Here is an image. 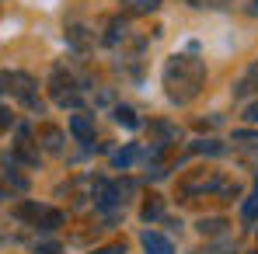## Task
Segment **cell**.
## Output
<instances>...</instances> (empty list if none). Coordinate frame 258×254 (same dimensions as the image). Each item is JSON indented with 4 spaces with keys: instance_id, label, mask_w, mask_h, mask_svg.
<instances>
[{
    "instance_id": "obj_14",
    "label": "cell",
    "mask_w": 258,
    "mask_h": 254,
    "mask_svg": "<svg viewBox=\"0 0 258 254\" xmlns=\"http://www.w3.org/2000/svg\"><path fill=\"white\" fill-rule=\"evenodd\" d=\"M59 223H63V212H56V209H45L42 219H39V226H42V230H56Z\"/></svg>"
},
{
    "instance_id": "obj_13",
    "label": "cell",
    "mask_w": 258,
    "mask_h": 254,
    "mask_svg": "<svg viewBox=\"0 0 258 254\" xmlns=\"http://www.w3.org/2000/svg\"><path fill=\"white\" fill-rule=\"evenodd\" d=\"M18 216H21V219H35V223H39V219H42V212H45V206H35V202H25V206H18Z\"/></svg>"
},
{
    "instance_id": "obj_25",
    "label": "cell",
    "mask_w": 258,
    "mask_h": 254,
    "mask_svg": "<svg viewBox=\"0 0 258 254\" xmlns=\"http://www.w3.org/2000/svg\"><path fill=\"white\" fill-rule=\"evenodd\" d=\"M244 119H248V122H258V105H251V108L244 112Z\"/></svg>"
},
{
    "instance_id": "obj_28",
    "label": "cell",
    "mask_w": 258,
    "mask_h": 254,
    "mask_svg": "<svg viewBox=\"0 0 258 254\" xmlns=\"http://www.w3.org/2000/svg\"><path fill=\"white\" fill-rule=\"evenodd\" d=\"M251 11H255V14H258V0H255V4H251Z\"/></svg>"
},
{
    "instance_id": "obj_16",
    "label": "cell",
    "mask_w": 258,
    "mask_h": 254,
    "mask_svg": "<svg viewBox=\"0 0 258 254\" xmlns=\"http://www.w3.org/2000/svg\"><path fill=\"white\" fill-rule=\"evenodd\" d=\"M192 150H196V153H223V146H220L216 139H199Z\"/></svg>"
},
{
    "instance_id": "obj_21",
    "label": "cell",
    "mask_w": 258,
    "mask_h": 254,
    "mask_svg": "<svg viewBox=\"0 0 258 254\" xmlns=\"http://www.w3.org/2000/svg\"><path fill=\"white\" fill-rule=\"evenodd\" d=\"M220 195H223V199H227V202H230V199H234V195H237V185H220Z\"/></svg>"
},
{
    "instance_id": "obj_11",
    "label": "cell",
    "mask_w": 258,
    "mask_h": 254,
    "mask_svg": "<svg viewBox=\"0 0 258 254\" xmlns=\"http://www.w3.org/2000/svg\"><path fill=\"white\" fill-rule=\"evenodd\" d=\"M67 39H70V45H74V49H87V42H91L87 28H81V25H74V28L67 32Z\"/></svg>"
},
{
    "instance_id": "obj_27",
    "label": "cell",
    "mask_w": 258,
    "mask_h": 254,
    "mask_svg": "<svg viewBox=\"0 0 258 254\" xmlns=\"http://www.w3.org/2000/svg\"><path fill=\"white\" fill-rule=\"evenodd\" d=\"M251 80H255V84H258V66H255V70H251Z\"/></svg>"
},
{
    "instance_id": "obj_12",
    "label": "cell",
    "mask_w": 258,
    "mask_h": 254,
    "mask_svg": "<svg viewBox=\"0 0 258 254\" xmlns=\"http://www.w3.org/2000/svg\"><path fill=\"white\" fill-rule=\"evenodd\" d=\"M126 4H129L133 14H154L161 7V0H126Z\"/></svg>"
},
{
    "instance_id": "obj_10",
    "label": "cell",
    "mask_w": 258,
    "mask_h": 254,
    "mask_svg": "<svg viewBox=\"0 0 258 254\" xmlns=\"http://www.w3.org/2000/svg\"><path fill=\"white\" fill-rule=\"evenodd\" d=\"M115 122H119V126H126V129L140 126V119H136V112H133L129 105H119V108H115Z\"/></svg>"
},
{
    "instance_id": "obj_18",
    "label": "cell",
    "mask_w": 258,
    "mask_h": 254,
    "mask_svg": "<svg viewBox=\"0 0 258 254\" xmlns=\"http://www.w3.org/2000/svg\"><path fill=\"white\" fill-rule=\"evenodd\" d=\"M157 216H161V199L150 195V202L143 206V219H157Z\"/></svg>"
},
{
    "instance_id": "obj_1",
    "label": "cell",
    "mask_w": 258,
    "mask_h": 254,
    "mask_svg": "<svg viewBox=\"0 0 258 254\" xmlns=\"http://www.w3.org/2000/svg\"><path fill=\"white\" fill-rule=\"evenodd\" d=\"M206 84V66L203 59L196 56H171L168 66H164V87H168V98L178 105H188Z\"/></svg>"
},
{
    "instance_id": "obj_17",
    "label": "cell",
    "mask_w": 258,
    "mask_h": 254,
    "mask_svg": "<svg viewBox=\"0 0 258 254\" xmlns=\"http://www.w3.org/2000/svg\"><path fill=\"white\" fill-rule=\"evenodd\" d=\"M223 226H227L223 219H203V223H199V233H210V237H213V233H220Z\"/></svg>"
},
{
    "instance_id": "obj_23",
    "label": "cell",
    "mask_w": 258,
    "mask_h": 254,
    "mask_svg": "<svg viewBox=\"0 0 258 254\" xmlns=\"http://www.w3.org/2000/svg\"><path fill=\"white\" fill-rule=\"evenodd\" d=\"M35 254H59V247H56V244H42Z\"/></svg>"
},
{
    "instance_id": "obj_6",
    "label": "cell",
    "mask_w": 258,
    "mask_h": 254,
    "mask_svg": "<svg viewBox=\"0 0 258 254\" xmlns=\"http://www.w3.org/2000/svg\"><path fill=\"white\" fill-rule=\"evenodd\" d=\"M70 132L77 136V143H91L94 139V119L91 115H70Z\"/></svg>"
},
{
    "instance_id": "obj_9",
    "label": "cell",
    "mask_w": 258,
    "mask_h": 254,
    "mask_svg": "<svg viewBox=\"0 0 258 254\" xmlns=\"http://www.w3.org/2000/svg\"><path fill=\"white\" fill-rule=\"evenodd\" d=\"M136 157H140V146H133V143H129V146H122V150L112 157V164L126 171V167H133V164H136Z\"/></svg>"
},
{
    "instance_id": "obj_2",
    "label": "cell",
    "mask_w": 258,
    "mask_h": 254,
    "mask_svg": "<svg viewBox=\"0 0 258 254\" xmlns=\"http://www.w3.org/2000/svg\"><path fill=\"white\" fill-rule=\"evenodd\" d=\"M4 80H7V91L28 108V112H42V98H39V87L35 80L28 77V73H4Z\"/></svg>"
},
{
    "instance_id": "obj_7",
    "label": "cell",
    "mask_w": 258,
    "mask_h": 254,
    "mask_svg": "<svg viewBox=\"0 0 258 254\" xmlns=\"http://www.w3.org/2000/svg\"><path fill=\"white\" fill-rule=\"evenodd\" d=\"M39 143H42V150H49V153H59L63 150V132L56 126H42L39 129Z\"/></svg>"
},
{
    "instance_id": "obj_4",
    "label": "cell",
    "mask_w": 258,
    "mask_h": 254,
    "mask_svg": "<svg viewBox=\"0 0 258 254\" xmlns=\"http://www.w3.org/2000/svg\"><path fill=\"white\" fill-rule=\"evenodd\" d=\"M213 188H220V178L216 174H206V171L181 181V195H199V192H213Z\"/></svg>"
},
{
    "instance_id": "obj_20",
    "label": "cell",
    "mask_w": 258,
    "mask_h": 254,
    "mask_svg": "<svg viewBox=\"0 0 258 254\" xmlns=\"http://www.w3.org/2000/svg\"><path fill=\"white\" fill-rule=\"evenodd\" d=\"M11 126H14V115H11V108H4V105H0V132H7Z\"/></svg>"
},
{
    "instance_id": "obj_3",
    "label": "cell",
    "mask_w": 258,
    "mask_h": 254,
    "mask_svg": "<svg viewBox=\"0 0 258 254\" xmlns=\"http://www.w3.org/2000/svg\"><path fill=\"white\" fill-rule=\"evenodd\" d=\"M52 98H56L63 108H67V105H70V108H77V105H81V94L74 91L70 73H67V80H63V70H56V73H52Z\"/></svg>"
},
{
    "instance_id": "obj_5",
    "label": "cell",
    "mask_w": 258,
    "mask_h": 254,
    "mask_svg": "<svg viewBox=\"0 0 258 254\" xmlns=\"http://www.w3.org/2000/svg\"><path fill=\"white\" fill-rule=\"evenodd\" d=\"M140 244H143V251H147V254H174L171 240H168L164 233H154V230H147V233L140 237Z\"/></svg>"
},
{
    "instance_id": "obj_26",
    "label": "cell",
    "mask_w": 258,
    "mask_h": 254,
    "mask_svg": "<svg viewBox=\"0 0 258 254\" xmlns=\"http://www.w3.org/2000/svg\"><path fill=\"white\" fill-rule=\"evenodd\" d=\"M4 91H7V80H4V73H0V94H4Z\"/></svg>"
},
{
    "instance_id": "obj_15",
    "label": "cell",
    "mask_w": 258,
    "mask_h": 254,
    "mask_svg": "<svg viewBox=\"0 0 258 254\" xmlns=\"http://www.w3.org/2000/svg\"><path fill=\"white\" fill-rule=\"evenodd\" d=\"M244 219H248V223L258 219V185H255V192L248 195V202H244Z\"/></svg>"
},
{
    "instance_id": "obj_24",
    "label": "cell",
    "mask_w": 258,
    "mask_h": 254,
    "mask_svg": "<svg viewBox=\"0 0 258 254\" xmlns=\"http://www.w3.org/2000/svg\"><path fill=\"white\" fill-rule=\"evenodd\" d=\"M164 174H168V171L161 167V164H157V167H150V178H154V181H161V178H164Z\"/></svg>"
},
{
    "instance_id": "obj_22",
    "label": "cell",
    "mask_w": 258,
    "mask_h": 254,
    "mask_svg": "<svg viewBox=\"0 0 258 254\" xmlns=\"http://www.w3.org/2000/svg\"><path fill=\"white\" fill-rule=\"evenodd\" d=\"M98 254H126V244H108V247H101Z\"/></svg>"
},
{
    "instance_id": "obj_8",
    "label": "cell",
    "mask_w": 258,
    "mask_h": 254,
    "mask_svg": "<svg viewBox=\"0 0 258 254\" xmlns=\"http://www.w3.org/2000/svg\"><path fill=\"white\" fill-rule=\"evenodd\" d=\"M126 39H129V25L115 18V21L108 25V35H105V42H108V45H119V42H126Z\"/></svg>"
},
{
    "instance_id": "obj_19",
    "label": "cell",
    "mask_w": 258,
    "mask_h": 254,
    "mask_svg": "<svg viewBox=\"0 0 258 254\" xmlns=\"http://www.w3.org/2000/svg\"><path fill=\"white\" fill-rule=\"evenodd\" d=\"M4 181H7V185H14L18 192H25V188H28V181H25V178H18L14 171H4Z\"/></svg>"
}]
</instances>
